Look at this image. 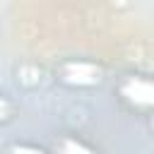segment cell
I'll return each mask as SVG.
<instances>
[{"label": "cell", "instance_id": "obj_1", "mask_svg": "<svg viewBox=\"0 0 154 154\" xmlns=\"http://www.w3.org/2000/svg\"><path fill=\"white\" fill-rule=\"evenodd\" d=\"M53 75L65 89H96L106 82V67L87 58H65L55 65Z\"/></svg>", "mask_w": 154, "mask_h": 154}, {"label": "cell", "instance_id": "obj_2", "mask_svg": "<svg viewBox=\"0 0 154 154\" xmlns=\"http://www.w3.org/2000/svg\"><path fill=\"white\" fill-rule=\"evenodd\" d=\"M118 101L132 113H154V75L128 72L116 84Z\"/></svg>", "mask_w": 154, "mask_h": 154}, {"label": "cell", "instance_id": "obj_4", "mask_svg": "<svg viewBox=\"0 0 154 154\" xmlns=\"http://www.w3.org/2000/svg\"><path fill=\"white\" fill-rule=\"evenodd\" d=\"M2 154H51V152L34 144V142H10L2 149Z\"/></svg>", "mask_w": 154, "mask_h": 154}, {"label": "cell", "instance_id": "obj_5", "mask_svg": "<svg viewBox=\"0 0 154 154\" xmlns=\"http://www.w3.org/2000/svg\"><path fill=\"white\" fill-rule=\"evenodd\" d=\"M14 116H17V103H14L10 96L0 94V125L12 123V120H14Z\"/></svg>", "mask_w": 154, "mask_h": 154}, {"label": "cell", "instance_id": "obj_3", "mask_svg": "<svg viewBox=\"0 0 154 154\" xmlns=\"http://www.w3.org/2000/svg\"><path fill=\"white\" fill-rule=\"evenodd\" d=\"M51 154H101V152L79 135H60L53 140Z\"/></svg>", "mask_w": 154, "mask_h": 154}]
</instances>
